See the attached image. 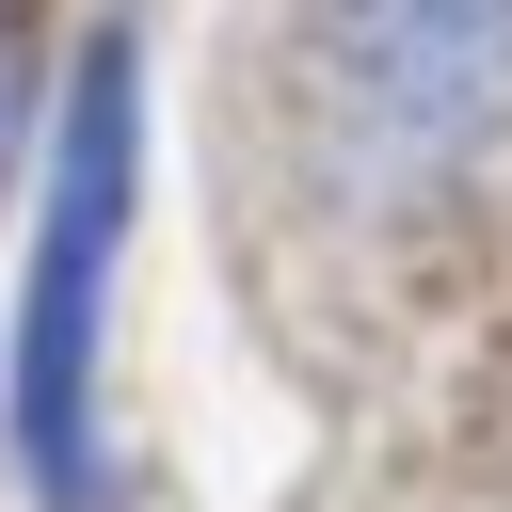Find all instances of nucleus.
I'll return each mask as SVG.
<instances>
[{
  "label": "nucleus",
  "mask_w": 512,
  "mask_h": 512,
  "mask_svg": "<svg viewBox=\"0 0 512 512\" xmlns=\"http://www.w3.org/2000/svg\"><path fill=\"white\" fill-rule=\"evenodd\" d=\"M320 80L384 176H448L512 128V0H320Z\"/></svg>",
  "instance_id": "obj_2"
},
{
  "label": "nucleus",
  "mask_w": 512,
  "mask_h": 512,
  "mask_svg": "<svg viewBox=\"0 0 512 512\" xmlns=\"http://www.w3.org/2000/svg\"><path fill=\"white\" fill-rule=\"evenodd\" d=\"M128 192H144V64H128V32H96L64 112H48V208H32V288H16V464L48 512H112L96 368H112Z\"/></svg>",
  "instance_id": "obj_1"
}]
</instances>
